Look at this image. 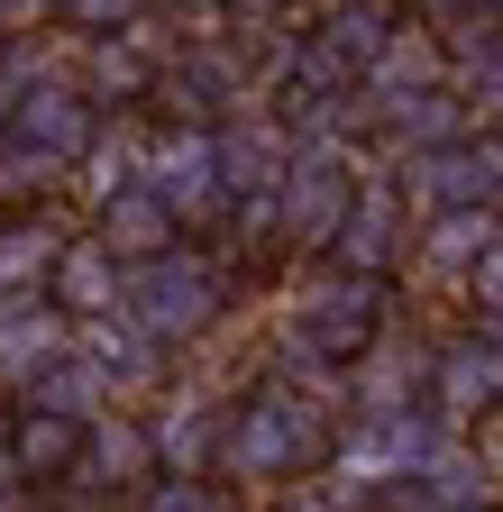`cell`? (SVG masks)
I'll return each mask as SVG.
<instances>
[{
	"instance_id": "1",
	"label": "cell",
	"mask_w": 503,
	"mask_h": 512,
	"mask_svg": "<svg viewBox=\"0 0 503 512\" xmlns=\"http://www.w3.org/2000/svg\"><path fill=\"white\" fill-rule=\"evenodd\" d=\"M229 302V275L211 266L202 247H174L156 266H129L119 275V320L147 339V348H174V339H202Z\"/></svg>"
},
{
	"instance_id": "2",
	"label": "cell",
	"mask_w": 503,
	"mask_h": 512,
	"mask_svg": "<svg viewBox=\"0 0 503 512\" xmlns=\"http://www.w3.org/2000/svg\"><path fill=\"white\" fill-rule=\"evenodd\" d=\"M439 458H449V430H439L430 403H412V412H357L339 430V476H357V485H430Z\"/></svg>"
},
{
	"instance_id": "3",
	"label": "cell",
	"mask_w": 503,
	"mask_h": 512,
	"mask_svg": "<svg viewBox=\"0 0 503 512\" xmlns=\"http://www.w3.org/2000/svg\"><path fill=\"white\" fill-rule=\"evenodd\" d=\"M220 458L238 467V476H302L311 458H321V430H311V412L293 403V394H257V403H238L229 421H220Z\"/></svg>"
},
{
	"instance_id": "4",
	"label": "cell",
	"mask_w": 503,
	"mask_h": 512,
	"mask_svg": "<svg viewBox=\"0 0 503 512\" xmlns=\"http://www.w3.org/2000/svg\"><path fill=\"white\" fill-rule=\"evenodd\" d=\"M293 339H302V357L321 366V375L348 366V357H366L375 339H385V284H357V275L311 284L302 311H293Z\"/></svg>"
},
{
	"instance_id": "5",
	"label": "cell",
	"mask_w": 503,
	"mask_h": 512,
	"mask_svg": "<svg viewBox=\"0 0 503 512\" xmlns=\"http://www.w3.org/2000/svg\"><path fill=\"white\" fill-rule=\"evenodd\" d=\"M348 202H357V174H348L339 138H311V147H293V165L275 183V229L302 238V247H330L339 220H348Z\"/></svg>"
},
{
	"instance_id": "6",
	"label": "cell",
	"mask_w": 503,
	"mask_h": 512,
	"mask_svg": "<svg viewBox=\"0 0 503 512\" xmlns=\"http://www.w3.org/2000/svg\"><path fill=\"white\" fill-rule=\"evenodd\" d=\"M138 183L174 211V229H193L202 211L229 202V192H220V138H211V128H174V138H156L138 156Z\"/></svg>"
},
{
	"instance_id": "7",
	"label": "cell",
	"mask_w": 503,
	"mask_h": 512,
	"mask_svg": "<svg viewBox=\"0 0 503 512\" xmlns=\"http://www.w3.org/2000/svg\"><path fill=\"white\" fill-rule=\"evenodd\" d=\"M10 138H19V156L37 165V174H55V165H83L101 138H92V101L74 92V83H28L19 92V119H10Z\"/></svg>"
},
{
	"instance_id": "8",
	"label": "cell",
	"mask_w": 503,
	"mask_h": 512,
	"mask_svg": "<svg viewBox=\"0 0 503 512\" xmlns=\"http://www.w3.org/2000/svg\"><path fill=\"white\" fill-rule=\"evenodd\" d=\"M165 92H174L183 128H211V138H220L229 119H247V110H257V101H247L257 83H247V74H238V64H229L220 46H193V55H174V74H165Z\"/></svg>"
},
{
	"instance_id": "9",
	"label": "cell",
	"mask_w": 503,
	"mask_h": 512,
	"mask_svg": "<svg viewBox=\"0 0 503 512\" xmlns=\"http://www.w3.org/2000/svg\"><path fill=\"white\" fill-rule=\"evenodd\" d=\"M330 256H339V275H357V284H385V275H394V256H403L394 183H357V202H348V220H339Z\"/></svg>"
},
{
	"instance_id": "10",
	"label": "cell",
	"mask_w": 503,
	"mask_h": 512,
	"mask_svg": "<svg viewBox=\"0 0 503 512\" xmlns=\"http://www.w3.org/2000/svg\"><path fill=\"white\" fill-rule=\"evenodd\" d=\"M101 247H110V266L119 275H129V266H156V256H174V211L156 202V192L147 183H129V192H110V202H101V229H92Z\"/></svg>"
},
{
	"instance_id": "11",
	"label": "cell",
	"mask_w": 503,
	"mask_h": 512,
	"mask_svg": "<svg viewBox=\"0 0 503 512\" xmlns=\"http://www.w3.org/2000/svg\"><path fill=\"white\" fill-rule=\"evenodd\" d=\"M403 174H412V192H421V211H430V220H449V211H494V202H503L494 174H485V156H476V138L430 147V156H412Z\"/></svg>"
},
{
	"instance_id": "12",
	"label": "cell",
	"mask_w": 503,
	"mask_h": 512,
	"mask_svg": "<svg viewBox=\"0 0 503 512\" xmlns=\"http://www.w3.org/2000/svg\"><path fill=\"white\" fill-rule=\"evenodd\" d=\"M46 302L74 320H110L119 311V266H110V247L101 238H65V256H55V275H46Z\"/></svg>"
},
{
	"instance_id": "13",
	"label": "cell",
	"mask_w": 503,
	"mask_h": 512,
	"mask_svg": "<svg viewBox=\"0 0 503 512\" xmlns=\"http://www.w3.org/2000/svg\"><path fill=\"white\" fill-rule=\"evenodd\" d=\"M65 348H74V320L55 302H10V311H0V375H10V384H37Z\"/></svg>"
},
{
	"instance_id": "14",
	"label": "cell",
	"mask_w": 503,
	"mask_h": 512,
	"mask_svg": "<svg viewBox=\"0 0 503 512\" xmlns=\"http://www.w3.org/2000/svg\"><path fill=\"white\" fill-rule=\"evenodd\" d=\"M83 448H92V421H65V412H19V421H10V476L55 485V476H74V467H83Z\"/></svg>"
},
{
	"instance_id": "15",
	"label": "cell",
	"mask_w": 503,
	"mask_h": 512,
	"mask_svg": "<svg viewBox=\"0 0 503 512\" xmlns=\"http://www.w3.org/2000/svg\"><path fill=\"white\" fill-rule=\"evenodd\" d=\"M430 384H439V412H494L503 403V348H485V339H458L449 357H430Z\"/></svg>"
},
{
	"instance_id": "16",
	"label": "cell",
	"mask_w": 503,
	"mask_h": 512,
	"mask_svg": "<svg viewBox=\"0 0 503 512\" xmlns=\"http://www.w3.org/2000/svg\"><path fill=\"white\" fill-rule=\"evenodd\" d=\"M394 10H375V0H348V10H330L321 28H311V37H321V55L330 64H348V74H375V64H385V46H394Z\"/></svg>"
},
{
	"instance_id": "17",
	"label": "cell",
	"mask_w": 503,
	"mask_h": 512,
	"mask_svg": "<svg viewBox=\"0 0 503 512\" xmlns=\"http://www.w3.org/2000/svg\"><path fill=\"white\" fill-rule=\"evenodd\" d=\"M55 256H65V238L37 229V220H10V229H0V311H10V302H37V284L55 275Z\"/></svg>"
},
{
	"instance_id": "18",
	"label": "cell",
	"mask_w": 503,
	"mask_h": 512,
	"mask_svg": "<svg viewBox=\"0 0 503 512\" xmlns=\"http://www.w3.org/2000/svg\"><path fill=\"white\" fill-rule=\"evenodd\" d=\"M74 357H92V366H101V384H147L165 348H147L129 320L110 311V320H83V330H74Z\"/></svg>"
},
{
	"instance_id": "19",
	"label": "cell",
	"mask_w": 503,
	"mask_h": 512,
	"mask_svg": "<svg viewBox=\"0 0 503 512\" xmlns=\"http://www.w3.org/2000/svg\"><path fill=\"white\" fill-rule=\"evenodd\" d=\"M101 403H110V384H101V366H92V357H74V348L55 357L37 384H28V412H65V421H92Z\"/></svg>"
},
{
	"instance_id": "20",
	"label": "cell",
	"mask_w": 503,
	"mask_h": 512,
	"mask_svg": "<svg viewBox=\"0 0 503 512\" xmlns=\"http://www.w3.org/2000/svg\"><path fill=\"white\" fill-rule=\"evenodd\" d=\"M503 238V211H449V220H430V238H421V256L439 275H467L476 256Z\"/></svg>"
},
{
	"instance_id": "21",
	"label": "cell",
	"mask_w": 503,
	"mask_h": 512,
	"mask_svg": "<svg viewBox=\"0 0 503 512\" xmlns=\"http://www.w3.org/2000/svg\"><path fill=\"white\" fill-rule=\"evenodd\" d=\"M385 119H394V138H403L412 156H430V147H458V128H467L458 92H412V101H394Z\"/></svg>"
},
{
	"instance_id": "22",
	"label": "cell",
	"mask_w": 503,
	"mask_h": 512,
	"mask_svg": "<svg viewBox=\"0 0 503 512\" xmlns=\"http://www.w3.org/2000/svg\"><path fill=\"white\" fill-rule=\"evenodd\" d=\"M83 458H92V476H101V485H129V476H147V467H156V439H147L138 421H110V412H101Z\"/></svg>"
},
{
	"instance_id": "23",
	"label": "cell",
	"mask_w": 503,
	"mask_h": 512,
	"mask_svg": "<svg viewBox=\"0 0 503 512\" xmlns=\"http://www.w3.org/2000/svg\"><path fill=\"white\" fill-rule=\"evenodd\" d=\"M449 92H458V110L476 119H503V28H485L476 46H467V64H458V74H449Z\"/></svg>"
},
{
	"instance_id": "24",
	"label": "cell",
	"mask_w": 503,
	"mask_h": 512,
	"mask_svg": "<svg viewBox=\"0 0 503 512\" xmlns=\"http://www.w3.org/2000/svg\"><path fill=\"white\" fill-rule=\"evenodd\" d=\"M156 439V458H174V476H193L202 458H220V421L211 412H174L165 430H147Z\"/></svg>"
},
{
	"instance_id": "25",
	"label": "cell",
	"mask_w": 503,
	"mask_h": 512,
	"mask_svg": "<svg viewBox=\"0 0 503 512\" xmlns=\"http://www.w3.org/2000/svg\"><path fill=\"white\" fill-rule=\"evenodd\" d=\"M92 83H101L110 101H138V92H147V55H138L129 37H101V46H92Z\"/></svg>"
},
{
	"instance_id": "26",
	"label": "cell",
	"mask_w": 503,
	"mask_h": 512,
	"mask_svg": "<svg viewBox=\"0 0 503 512\" xmlns=\"http://www.w3.org/2000/svg\"><path fill=\"white\" fill-rule=\"evenodd\" d=\"M138 512H229V503H220V485H202V476H165Z\"/></svg>"
},
{
	"instance_id": "27",
	"label": "cell",
	"mask_w": 503,
	"mask_h": 512,
	"mask_svg": "<svg viewBox=\"0 0 503 512\" xmlns=\"http://www.w3.org/2000/svg\"><path fill=\"white\" fill-rule=\"evenodd\" d=\"M467 302H476V320H503V238L467 266Z\"/></svg>"
},
{
	"instance_id": "28",
	"label": "cell",
	"mask_w": 503,
	"mask_h": 512,
	"mask_svg": "<svg viewBox=\"0 0 503 512\" xmlns=\"http://www.w3.org/2000/svg\"><path fill=\"white\" fill-rule=\"evenodd\" d=\"M0 485H19V476H10V421H0Z\"/></svg>"
},
{
	"instance_id": "29",
	"label": "cell",
	"mask_w": 503,
	"mask_h": 512,
	"mask_svg": "<svg viewBox=\"0 0 503 512\" xmlns=\"http://www.w3.org/2000/svg\"><path fill=\"white\" fill-rule=\"evenodd\" d=\"M0 512H28V494H19V485H0Z\"/></svg>"
}]
</instances>
